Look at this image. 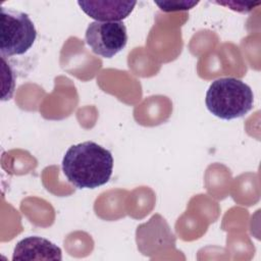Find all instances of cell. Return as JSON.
I'll use <instances>...</instances> for the list:
<instances>
[{
    "instance_id": "5b68a950",
    "label": "cell",
    "mask_w": 261,
    "mask_h": 261,
    "mask_svg": "<svg viewBox=\"0 0 261 261\" xmlns=\"http://www.w3.org/2000/svg\"><path fill=\"white\" fill-rule=\"evenodd\" d=\"M61 249L47 239L33 236L20 240L14 247L12 260H61Z\"/></svg>"
},
{
    "instance_id": "8992f818",
    "label": "cell",
    "mask_w": 261,
    "mask_h": 261,
    "mask_svg": "<svg viewBox=\"0 0 261 261\" xmlns=\"http://www.w3.org/2000/svg\"><path fill=\"white\" fill-rule=\"evenodd\" d=\"M81 9L96 21H120L136 6V1H77Z\"/></svg>"
},
{
    "instance_id": "277c9868",
    "label": "cell",
    "mask_w": 261,
    "mask_h": 261,
    "mask_svg": "<svg viewBox=\"0 0 261 261\" xmlns=\"http://www.w3.org/2000/svg\"><path fill=\"white\" fill-rule=\"evenodd\" d=\"M86 43L97 55L111 58L126 45V28L122 21H93L85 35Z\"/></svg>"
},
{
    "instance_id": "3957f363",
    "label": "cell",
    "mask_w": 261,
    "mask_h": 261,
    "mask_svg": "<svg viewBox=\"0 0 261 261\" xmlns=\"http://www.w3.org/2000/svg\"><path fill=\"white\" fill-rule=\"evenodd\" d=\"M37 31L28 13L0 7V52L2 57L22 55L34 45Z\"/></svg>"
},
{
    "instance_id": "6da1fadb",
    "label": "cell",
    "mask_w": 261,
    "mask_h": 261,
    "mask_svg": "<svg viewBox=\"0 0 261 261\" xmlns=\"http://www.w3.org/2000/svg\"><path fill=\"white\" fill-rule=\"evenodd\" d=\"M62 170L67 180L79 189H95L111 177L113 157L109 150L87 141L70 146L62 159Z\"/></svg>"
},
{
    "instance_id": "ba28073f",
    "label": "cell",
    "mask_w": 261,
    "mask_h": 261,
    "mask_svg": "<svg viewBox=\"0 0 261 261\" xmlns=\"http://www.w3.org/2000/svg\"><path fill=\"white\" fill-rule=\"evenodd\" d=\"M220 5H224L227 7H230V9L239 12H249L251 11L255 6L259 4V2L252 3V2H217Z\"/></svg>"
},
{
    "instance_id": "52a82bcc",
    "label": "cell",
    "mask_w": 261,
    "mask_h": 261,
    "mask_svg": "<svg viewBox=\"0 0 261 261\" xmlns=\"http://www.w3.org/2000/svg\"><path fill=\"white\" fill-rule=\"evenodd\" d=\"M156 5L160 7L162 11H178V10H188L193 8L198 4V1H186V0H176V1H154Z\"/></svg>"
},
{
    "instance_id": "7a4b0ae2",
    "label": "cell",
    "mask_w": 261,
    "mask_h": 261,
    "mask_svg": "<svg viewBox=\"0 0 261 261\" xmlns=\"http://www.w3.org/2000/svg\"><path fill=\"white\" fill-rule=\"evenodd\" d=\"M252 89L236 77H220L206 92L207 109L216 117L230 120L247 114L253 107Z\"/></svg>"
}]
</instances>
